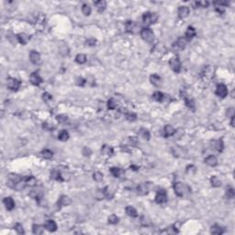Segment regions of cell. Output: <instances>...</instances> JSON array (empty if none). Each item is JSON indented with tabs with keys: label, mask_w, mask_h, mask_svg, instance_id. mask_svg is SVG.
Listing matches in <instances>:
<instances>
[{
	"label": "cell",
	"mask_w": 235,
	"mask_h": 235,
	"mask_svg": "<svg viewBox=\"0 0 235 235\" xmlns=\"http://www.w3.org/2000/svg\"><path fill=\"white\" fill-rule=\"evenodd\" d=\"M157 19H158V16L155 13L146 12L143 15V21L147 25L154 24L157 21Z\"/></svg>",
	"instance_id": "obj_3"
},
{
	"label": "cell",
	"mask_w": 235,
	"mask_h": 235,
	"mask_svg": "<svg viewBox=\"0 0 235 235\" xmlns=\"http://www.w3.org/2000/svg\"><path fill=\"white\" fill-rule=\"evenodd\" d=\"M94 4H95L96 8H97L98 12H100V13L103 12L104 10L106 9V8H107V2L106 1H103V0H100V1H97V2H95Z\"/></svg>",
	"instance_id": "obj_27"
},
{
	"label": "cell",
	"mask_w": 235,
	"mask_h": 235,
	"mask_svg": "<svg viewBox=\"0 0 235 235\" xmlns=\"http://www.w3.org/2000/svg\"><path fill=\"white\" fill-rule=\"evenodd\" d=\"M109 171H110V173L112 174V175L114 177H122L125 174V172L124 170H122L121 168H119V167H111L110 169H109Z\"/></svg>",
	"instance_id": "obj_17"
},
{
	"label": "cell",
	"mask_w": 235,
	"mask_h": 235,
	"mask_svg": "<svg viewBox=\"0 0 235 235\" xmlns=\"http://www.w3.org/2000/svg\"><path fill=\"white\" fill-rule=\"evenodd\" d=\"M185 102H186V106L187 108H189L190 109H193V110H194V109H195V102H194L193 99L185 97Z\"/></svg>",
	"instance_id": "obj_39"
},
{
	"label": "cell",
	"mask_w": 235,
	"mask_h": 235,
	"mask_svg": "<svg viewBox=\"0 0 235 235\" xmlns=\"http://www.w3.org/2000/svg\"><path fill=\"white\" fill-rule=\"evenodd\" d=\"M189 15V8L186 6H182L178 8V16L181 18H185Z\"/></svg>",
	"instance_id": "obj_19"
},
{
	"label": "cell",
	"mask_w": 235,
	"mask_h": 235,
	"mask_svg": "<svg viewBox=\"0 0 235 235\" xmlns=\"http://www.w3.org/2000/svg\"><path fill=\"white\" fill-rule=\"evenodd\" d=\"M51 179L57 180V181H62V173L59 170L53 169L51 172Z\"/></svg>",
	"instance_id": "obj_26"
},
{
	"label": "cell",
	"mask_w": 235,
	"mask_h": 235,
	"mask_svg": "<svg viewBox=\"0 0 235 235\" xmlns=\"http://www.w3.org/2000/svg\"><path fill=\"white\" fill-rule=\"evenodd\" d=\"M210 144H211L213 149H215L216 151H218V152H222L224 145H223V142L221 140H211Z\"/></svg>",
	"instance_id": "obj_16"
},
{
	"label": "cell",
	"mask_w": 235,
	"mask_h": 235,
	"mask_svg": "<svg viewBox=\"0 0 235 235\" xmlns=\"http://www.w3.org/2000/svg\"><path fill=\"white\" fill-rule=\"evenodd\" d=\"M234 118H235V117L231 118V119H232V121H231V125H232V127H234Z\"/></svg>",
	"instance_id": "obj_56"
},
{
	"label": "cell",
	"mask_w": 235,
	"mask_h": 235,
	"mask_svg": "<svg viewBox=\"0 0 235 235\" xmlns=\"http://www.w3.org/2000/svg\"><path fill=\"white\" fill-rule=\"evenodd\" d=\"M213 75H214V71L210 65L206 66L204 68V70H203L202 73H201V77L205 82L206 81H210L213 77Z\"/></svg>",
	"instance_id": "obj_6"
},
{
	"label": "cell",
	"mask_w": 235,
	"mask_h": 235,
	"mask_svg": "<svg viewBox=\"0 0 235 235\" xmlns=\"http://www.w3.org/2000/svg\"><path fill=\"white\" fill-rule=\"evenodd\" d=\"M126 29H127V31L130 33H138L140 31V26L134 21H128L126 23Z\"/></svg>",
	"instance_id": "obj_11"
},
{
	"label": "cell",
	"mask_w": 235,
	"mask_h": 235,
	"mask_svg": "<svg viewBox=\"0 0 235 235\" xmlns=\"http://www.w3.org/2000/svg\"><path fill=\"white\" fill-rule=\"evenodd\" d=\"M44 228L43 226H40V225H33L32 226V232L34 234H42L44 232Z\"/></svg>",
	"instance_id": "obj_32"
},
{
	"label": "cell",
	"mask_w": 235,
	"mask_h": 235,
	"mask_svg": "<svg viewBox=\"0 0 235 235\" xmlns=\"http://www.w3.org/2000/svg\"><path fill=\"white\" fill-rule=\"evenodd\" d=\"M126 213L129 217H132V218H136L138 216V213H137V210H135V208L132 207V206H128L126 207Z\"/></svg>",
	"instance_id": "obj_28"
},
{
	"label": "cell",
	"mask_w": 235,
	"mask_h": 235,
	"mask_svg": "<svg viewBox=\"0 0 235 235\" xmlns=\"http://www.w3.org/2000/svg\"><path fill=\"white\" fill-rule=\"evenodd\" d=\"M75 62L79 64H84L86 62V56L85 54H83V53L77 54L76 57H75Z\"/></svg>",
	"instance_id": "obj_36"
},
{
	"label": "cell",
	"mask_w": 235,
	"mask_h": 235,
	"mask_svg": "<svg viewBox=\"0 0 235 235\" xmlns=\"http://www.w3.org/2000/svg\"><path fill=\"white\" fill-rule=\"evenodd\" d=\"M196 35H197L196 29L193 27H191V26H189V27L187 28L186 31V37L185 38H186V40H191Z\"/></svg>",
	"instance_id": "obj_20"
},
{
	"label": "cell",
	"mask_w": 235,
	"mask_h": 235,
	"mask_svg": "<svg viewBox=\"0 0 235 235\" xmlns=\"http://www.w3.org/2000/svg\"><path fill=\"white\" fill-rule=\"evenodd\" d=\"M58 139L60 140H62V142H66V140L69 139V133L64 129L62 130V132L58 135Z\"/></svg>",
	"instance_id": "obj_37"
},
{
	"label": "cell",
	"mask_w": 235,
	"mask_h": 235,
	"mask_svg": "<svg viewBox=\"0 0 235 235\" xmlns=\"http://www.w3.org/2000/svg\"><path fill=\"white\" fill-rule=\"evenodd\" d=\"M186 38H178L177 39L176 41H175L174 44H173V49L175 51H183L185 48H186Z\"/></svg>",
	"instance_id": "obj_5"
},
{
	"label": "cell",
	"mask_w": 235,
	"mask_h": 235,
	"mask_svg": "<svg viewBox=\"0 0 235 235\" xmlns=\"http://www.w3.org/2000/svg\"><path fill=\"white\" fill-rule=\"evenodd\" d=\"M26 186H27V183H26L25 178H22L20 181H18V182H17V183H15V185H14V186H13V188H14L15 190H17V191H20V190L24 189Z\"/></svg>",
	"instance_id": "obj_25"
},
{
	"label": "cell",
	"mask_w": 235,
	"mask_h": 235,
	"mask_svg": "<svg viewBox=\"0 0 235 235\" xmlns=\"http://www.w3.org/2000/svg\"><path fill=\"white\" fill-rule=\"evenodd\" d=\"M167 201V195L164 189H160L156 193L155 197V202L157 204H164Z\"/></svg>",
	"instance_id": "obj_9"
},
{
	"label": "cell",
	"mask_w": 235,
	"mask_h": 235,
	"mask_svg": "<svg viewBox=\"0 0 235 235\" xmlns=\"http://www.w3.org/2000/svg\"><path fill=\"white\" fill-rule=\"evenodd\" d=\"M196 5H197V7L207 8L208 6V1H199V2H196Z\"/></svg>",
	"instance_id": "obj_50"
},
{
	"label": "cell",
	"mask_w": 235,
	"mask_h": 235,
	"mask_svg": "<svg viewBox=\"0 0 235 235\" xmlns=\"http://www.w3.org/2000/svg\"><path fill=\"white\" fill-rule=\"evenodd\" d=\"M42 99L45 102H48V101L51 100V99H53V96H51V94H49V93H44L42 95Z\"/></svg>",
	"instance_id": "obj_48"
},
{
	"label": "cell",
	"mask_w": 235,
	"mask_h": 235,
	"mask_svg": "<svg viewBox=\"0 0 235 235\" xmlns=\"http://www.w3.org/2000/svg\"><path fill=\"white\" fill-rule=\"evenodd\" d=\"M205 163L208 164V165H210V166H216L218 164V159L216 156H214V155H210V156H208V157L205 159Z\"/></svg>",
	"instance_id": "obj_24"
},
{
	"label": "cell",
	"mask_w": 235,
	"mask_h": 235,
	"mask_svg": "<svg viewBox=\"0 0 235 235\" xmlns=\"http://www.w3.org/2000/svg\"><path fill=\"white\" fill-rule=\"evenodd\" d=\"M101 151H102V153L103 154L108 155V156L112 155V153H113V149L111 147H109V146H107V145L102 146V150Z\"/></svg>",
	"instance_id": "obj_38"
},
{
	"label": "cell",
	"mask_w": 235,
	"mask_h": 235,
	"mask_svg": "<svg viewBox=\"0 0 235 235\" xmlns=\"http://www.w3.org/2000/svg\"><path fill=\"white\" fill-rule=\"evenodd\" d=\"M119 221V219L116 215H110L108 217V222L110 224L115 225V224H118Z\"/></svg>",
	"instance_id": "obj_43"
},
{
	"label": "cell",
	"mask_w": 235,
	"mask_h": 235,
	"mask_svg": "<svg viewBox=\"0 0 235 235\" xmlns=\"http://www.w3.org/2000/svg\"><path fill=\"white\" fill-rule=\"evenodd\" d=\"M96 43H97V40L94 38H90L86 40V45L88 46H95Z\"/></svg>",
	"instance_id": "obj_49"
},
{
	"label": "cell",
	"mask_w": 235,
	"mask_h": 235,
	"mask_svg": "<svg viewBox=\"0 0 235 235\" xmlns=\"http://www.w3.org/2000/svg\"><path fill=\"white\" fill-rule=\"evenodd\" d=\"M92 153L91 150L88 148V147H85L83 150V154L85 156H90V154Z\"/></svg>",
	"instance_id": "obj_52"
},
{
	"label": "cell",
	"mask_w": 235,
	"mask_h": 235,
	"mask_svg": "<svg viewBox=\"0 0 235 235\" xmlns=\"http://www.w3.org/2000/svg\"><path fill=\"white\" fill-rule=\"evenodd\" d=\"M67 117L64 116V115H59V116H57V121L59 123H65L67 121Z\"/></svg>",
	"instance_id": "obj_47"
},
{
	"label": "cell",
	"mask_w": 235,
	"mask_h": 235,
	"mask_svg": "<svg viewBox=\"0 0 235 235\" xmlns=\"http://www.w3.org/2000/svg\"><path fill=\"white\" fill-rule=\"evenodd\" d=\"M82 12L85 16H90V14L92 12V9H91L90 6H88V5H86V4H84L82 7Z\"/></svg>",
	"instance_id": "obj_40"
},
{
	"label": "cell",
	"mask_w": 235,
	"mask_h": 235,
	"mask_svg": "<svg viewBox=\"0 0 235 235\" xmlns=\"http://www.w3.org/2000/svg\"><path fill=\"white\" fill-rule=\"evenodd\" d=\"M85 84H86V80L84 79V78L79 77V78H78V79H77V85H78V86H85Z\"/></svg>",
	"instance_id": "obj_53"
},
{
	"label": "cell",
	"mask_w": 235,
	"mask_h": 235,
	"mask_svg": "<svg viewBox=\"0 0 235 235\" xmlns=\"http://www.w3.org/2000/svg\"><path fill=\"white\" fill-rule=\"evenodd\" d=\"M139 133L140 134V136H142L143 139H145L146 140H149L150 138H151V135H150V132H149V130L148 129H140L139 130Z\"/></svg>",
	"instance_id": "obj_35"
},
{
	"label": "cell",
	"mask_w": 235,
	"mask_h": 235,
	"mask_svg": "<svg viewBox=\"0 0 235 235\" xmlns=\"http://www.w3.org/2000/svg\"><path fill=\"white\" fill-rule=\"evenodd\" d=\"M186 172L188 174H193L195 172V167L193 165H188L186 167Z\"/></svg>",
	"instance_id": "obj_54"
},
{
	"label": "cell",
	"mask_w": 235,
	"mask_h": 235,
	"mask_svg": "<svg viewBox=\"0 0 235 235\" xmlns=\"http://www.w3.org/2000/svg\"><path fill=\"white\" fill-rule=\"evenodd\" d=\"M226 115L230 118H232L234 117V108H230L227 109V112H226Z\"/></svg>",
	"instance_id": "obj_51"
},
{
	"label": "cell",
	"mask_w": 235,
	"mask_h": 235,
	"mask_svg": "<svg viewBox=\"0 0 235 235\" xmlns=\"http://www.w3.org/2000/svg\"><path fill=\"white\" fill-rule=\"evenodd\" d=\"M126 119L129 121H135L137 119V115L135 113H127Z\"/></svg>",
	"instance_id": "obj_44"
},
{
	"label": "cell",
	"mask_w": 235,
	"mask_h": 235,
	"mask_svg": "<svg viewBox=\"0 0 235 235\" xmlns=\"http://www.w3.org/2000/svg\"><path fill=\"white\" fill-rule=\"evenodd\" d=\"M29 60L34 64H39L40 62V54L36 51H31L29 53Z\"/></svg>",
	"instance_id": "obj_12"
},
{
	"label": "cell",
	"mask_w": 235,
	"mask_h": 235,
	"mask_svg": "<svg viewBox=\"0 0 235 235\" xmlns=\"http://www.w3.org/2000/svg\"><path fill=\"white\" fill-rule=\"evenodd\" d=\"M164 95L162 92L160 91H157V92H154L153 94V98L154 99L155 101H158V102H162L164 100Z\"/></svg>",
	"instance_id": "obj_33"
},
{
	"label": "cell",
	"mask_w": 235,
	"mask_h": 235,
	"mask_svg": "<svg viewBox=\"0 0 235 235\" xmlns=\"http://www.w3.org/2000/svg\"><path fill=\"white\" fill-rule=\"evenodd\" d=\"M29 80L33 86H39L40 84L42 82V79H41V77L39 75L38 73H32V74L30 75Z\"/></svg>",
	"instance_id": "obj_15"
},
{
	"label": "cell",
	"mask_w": 235,
	"mask_h": 235,
	"mask_svg": "<svg viewBox=\"0 0 235 235\" xmlns=\"http://www.w3.org/2000/svg\"><path fill=\"white\" fill-rule=\"evenodd\" d=\"M235 196V192H234V189L232 187H229L226 190V197L228 198H233Z\"/></svg>",
	"instance_id": "obj_45"
},
{
	"label": "cell",
	"mask_w": 235,
	"mask_h": 235,
	"mask_svg": "<svg viewBox=\"0 0 235 235\" xmlns=\"http://www.w3.org/2000/svg\"><path fill=\"white\" fill-rule=\"evenodd\" d=\"M150 81L154 86H161L162 85V78L157 75H152L150 76Z\"/></svg>",
	"instance_id": "obj_23"
},
{
	"label": "cell",
	"mask_w": 235,
	"mask_h": 235,
	"mask_svg": "<svg viewBox=\"0 0 235 235\" xmlns=\"http://www.w3.org/2000/svg\"><path fill=\"white\" fill-rule=\"evenodd\" d=\"M174 190L175 194L178 197H184L186 192H188L189 189L185 184H183L181 182H175L174 184Z\"/></svg>",
	"instance_id": "obj_2"
},
{
	"label": "cell",
	"mask_w": 235,
	"mask_h": 235,
	"mask_svg": "<svg viewBox=\"0 0 235 235\" xmlns=\"http://www.w3.org/2000/svg\"><path fill=\"white\" fill-rule=\"evenodd\" d=\"M223 229L221 227V226H219L217 225V224H215V225H213L211 227V230H210V232L212 234H217V235H221L223 233Z\"/></svg>",
	"instance_id": "obj_29"
},
{
	"label": "cell",
	"mask_w": 235,
	"mask_h": 235,
	"mask_svg": "<svg viewBox=\"0 0 235 235\" xmlns=\"http://www.w3.org/2000/svg\"><path fill=\"white\" fill-rule=\"evenodd\" d=\"M72 203L71 198L68 196H62L58 200V205L62 207H67Z\"/></svg>",
	"instance_id": "obj_18"
},
{
	"label": "cell",
	"mask_w": 235,
	"mask_h": 235,
	"mask_svg": "<svg viewBox=\"0 0 235 235\" xmlns=\"http://www.w3.org/2000/svg\"><path fill=\"white\" fill-rule=\"evenodd\" d=\"M25 180H26V183H27V186H34L37 184V180L34 176H27L25 177Z\"/></svg>",
	"instance_id": "obj_34"
},
{
	"label": "cell",
	"mask_w": 235,
	"mask_h": 235,
	"mask_svg": "<svg viewBox=\"0 0 235 235\" xmlns=\"http://www.w3.org/2000/svg\"><path fill=\"white\" fill-rule=\"evenodd\" d=\"M17 40L19 43H21L23 45H26L29 40V37L25 33H19L17 35Z\"/></svg>",
	"instance_id": "obj_22"
},
{
	"label": "cell",
	"mask_w": 235,
	"mask_h": 235,
	"mask_svg": "<svg viewBox=\"0 0 235 235\" xmlns=\"http://www.w3.org/2000/svg\"><path fill=\"white\" fill-rule=\"evenodd\" d=\"M103 178H104V175L100 172H95V173L93 174V179L96 182H101Z\"/></svg>",
	"instance_id": "obj_41"
},
{
	"label": "cell",
	"mask_w": 235,
	"mask_h": 235,
	"mask_svg": "<svg viewBox=\"0 0 235 235\" xmlns=\"http://www.w3.org/2000/svg\"><path fill=\"white\" fill-rule=\"evenodd\" d=\"M43 128H44V129H53V127H51V126H49V124H47V123L43 124Z\"/></svg>",
	"instance_id": "obj_55"
},
{
	"label": "cell",
	"mask_w": 235,
	"mask_h": 235,
	"mask_svg": "<svg viewBox=\"0 0 235 235\" xmlns=\"http://www.w3.org/2000/svg\"><path fill=\"white\" fill-rule=\"evenodd\" d=\"M140 37L143 38V40H144L146 42H153L154 40V33L153 29H151L149 28H144L140 30Z\"/></svg>",
	"instance_id": "obj_1"
},
{
	"label": "cell",
	"mask_w": 235,
	"mask_h": 235,
	"mask_svg": "<svg viewBox=\"0 0 235 235\" xmlns=\"http://www.w3.org/2000/svg\"><path fill=\"white\" fill-rule=\"evenodd\" d=\"M151 188V183H143L137 186V193L140 196H145L148 194Z\"/></svg>",
	"instance_id": "obj_8"
},
{
	"label": "cell",
	"mask_w": 235,
	"mask_h": 235,
	"mask_svg": "<svg viewBox=\"0 0 235 235\" xmlns=\"http://www.w3.org/2000/svg\"><path fill=\"white\" fill-rule=\"evenodd\" d=\"M41 156L44 158V159H51L53 158V153L51 151L48 150V149H44L41 151V153H40Z\"/></svg>",
	"instance_id": "obj_31"
},
{
	"label": "cell",
	"mask_w": 235,
	"mask_h": 235,
	"mask_svg": "<svg viewBox=\"0 0 235 235\" xmlns=\"http://www.w3.org/2000/svg\"><path fill=\"white\" fill-rule=\"evenodd\" d=\"M15 230L17 231V232L18 234H24L25 233V231H24V229H23V226L21 225L20 223H17L15 225Z\"/></svg>",
	"instance_id": "obj_46"
},
{
	"label": "cell",
	"mask_w": 235,
	"mask_h": 235,
	"mask_svg": "<svg viewBox=\"0 0 235 235\" xmlns=\"http://www.w3.org/2000/svg\"><path fill=\"white\" fill-rule=\"evenodd\" d=\"M216 95L221 98L226 97V96L228 95L227 86L225 85H223V84H219L216 87Z\"/></svg>",
	"instance_id": "obj_10"
},
{
	"label": "cell",
	"mask_w": 235,
	"mask_h": 235,
	"mask_svg": "<svg viewBox=\"0 0 235 235\" xmlns=\"http://www.w3.org/2000/svg\"><path fill=\"white\" fill-rule=\"evenodd\" d=\"M169 66L175 73H179L181 71V62L177 57H173L169 61Z\"/></svg>",
	"instance_id": "obj_7"
},
{
	"label": "cell",
	"mask_w": 235,
	"mask_h": 235,
	"mask_svg": "<svg viewBox=\"0 0 235 235\" xmlns=\"http://www.w3.org/2000/svg\"><path fill=\"white\" fill-rule=\"evenodd\" d=\"M3 203H4V205H5V207H6V208L8 210H12L13 208H15V202H14L13 198L11 197H5L4 200H3Z\"/></svg>",
	"instance_id": "obj_14"
},
{
	"label": "cell",
	"mask_w": 235,
	"mask_h": 235,
	"mask_svg": "<svg viewBox=\"0 0 235 235\" xmlns=\"http://www.w3.org/2000/svg\"><path fill=\"white\" fill-rule=\"evenodd\" d=\"M117 106H118V104H117V102L115 101V99H113V98H110L109 99V100L108 101V109H115L117 108Z\"/></svg>",
	"instance_id": "obj_42"
},
{
	"label": "cell",
	"mask_w": 235,
	"mask_h": 235,
	"mask_svg": "<svg viewBox=\"0 0 235 235\" xmlns=\"http://www.w3.org/2000/svg\"><path fill=\"white\" fill-rule=\"evenodd\" d=\"M210 183H211L212 186H214V187H220V186H221V181L220 178H219V177L216 176V175L211 176V178H210Z\"/></svg>",
	"instance_id": "obj_30"
},
{
	"label": "cell",
	"mask_w": 235,
	"mask_h": 235,
	"mask_svg": "<svg viewBox=\"0 0 235 235\" xmlns=\"http://www.w3.org/2000/svg\"><path fill=\"white\" fill-rule=\"evenodd\" d=\"M44 227L47 231H49L51 232H54L57 231V224L53 220H49L47 221L44 224Z\"/></svg>",
	"instance_id": "obj_13"
},
{
	"label": "cell",
	"mask_w": 235,
	"mask_h": 235,
	"mask_svg": "<svg viewBox=\"0 0 235 235\" xmlns=\"http://www.w3.org/2000/svg\"><path fill=\"white\" fill-rule=\"evenodd\" d=\"M7 86L11 91H17L20 86V81L13 77H8L7 79Z\"/></svg>",
	"instance_id": "obj_4"
},
{
	"label": "cell",
	"mask_w": 235,
	"mask_h": 235,
	"mask_svg": "<svg viewBox=\"0 0 235 235\" xmlns=\"http://www.w3.org/2000/svg\"><path fill=\"white\" fill-rule=\"evenodd\" d=\"M175 129L173 128V126H171V125H165L164 128V137H170V136H173L175 134Z\"/></svg>",
	"instance_id": "obj_21"
}]
</instances>
